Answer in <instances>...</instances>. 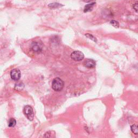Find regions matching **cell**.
I'll list each match as a JSON object with an SVG mask.
<instances>
[{
    "mask_svg": "<svg viewBox=\"0 0 138 138\" xmlns=\"http://www.w3.org/2000/svg\"><path fill=\"white\" fill-rule=\"evenodd\" d=\"M64 86V81L59 78H54L52 82V88L56 91H60L63 89Z\"/></svg>",
    "mask_w": 138,
    "mask_h": 138,
    "instance_id": "1",
    "label": "cell"
},
{
    "mask_svg": "<svg viewBox=\"0 0 138 138\" xmlns=\"http://www.w3.org/2000/svg\"><path fill=\"white\" fill-rule=\"evenodd\" d=\"M23 112L26 118L28 119L29 120L32 121L34 117V113L33 110L31 106L30 105H26L24 107Z\"/></svg>",
    "mask_w": 138,
    "mask_h": 138,
    "instance_id": "2",
    "label": "cell"
},
{
    "mask_svg": "<svg viewBox=\"0 0 138 138\" xmlns=\"http://www.w3.org/2000/svg\"><path fill=\"white\" fill-rule=\"evenodd\" d=\"M71 58L75 61H80L84 59V55L81 51H75L71 54Z\"/></svg>",
    "mask_w": 138,
    "mask_h": 138,
    "instance_id": "3",
    "label": "cell"
},
{
    "mask_svg": "<svg viewBox=\"0 0 138 138\" xmlns=\"http://www.w3.org/2000/svg\"><path fill=\"white\" fill-rule=\"evenodd\" d=\"M10 75L12 79H13V80L17 81L20 78L21 73H20V71H19V70H18V69L15 68L11 71Z\"/></svg>",
    "mask_w": 138,
    "mask_h": 138,
    "instance_id": "4",
    "label": "cell"
},
{
    "mask_svg": "<svg viewBox=\"0 0 138 138\" xmlns=\"http://www.w3.org/2000/svg\"><path fill=\"white\" fill-rule=\"evenodd\" d=\"M84 65L88 68H93L95 66V62L91 59H86L84 61Z\"/></svg>",
    "mask_w": 138,
    "mask_h": 138,
    "instance_id": "5",
    "label": "cell"
},
{
    "mask_svg": "<svg viewBox=\"0 0 138 138\" xmlns=\"http://www.w3.org/2000/svg\"><path fill=\"white\" fill-rule=\"evenodd\" d=\"M32 50L36 52H39L42 51V47L40 44L37 42H33L31 44Z\"/></svg>",
    "mask_w": 138,
    "mask_h": 138,
    "instance_id": "6",
    "label": "cell"
},
{
    "mask_svg": "<svg viewBox=\"0 0 138 138\" xmlns=\"http://www.w3.org/2000/svg\"><path fill=\"white\" fill-rule=\"evenodd\" d=\"M64 5L61 4L60 3H56V2H54V3H50L49 5H48V6H49V8H50V9H57L61 7V6H63Z\"/></svg>",
    "mask_w": 138,
    "mask_h": 138,
    "instance_id": "7",
    "label": "cell"
},
{
    "mask_svg": "<svg viewBox=\"0 0 138 138\" xmlns=\"http://www.w3.org/2000/svg\"><path fill=\"white\" fill-rule=\"evenodd\" d=\"M95 4V3H91L90 4H88L85 5L84 9V12H87L92 11Z\"/></svg>",
    "mask_w": 138,
    "mask_h": 138,
    "instance_id": "8",
    "label": "cell"
},
{
    "mask_svg": "<svg viewBox=\"0 0 138 138\" xmlns=\"http://www.w3.org/2000/svg\"><path fill=\"white\" fill-rule=\"evenodd\" d=\"M130 129L132 132L136 135L138 134V125H133L130 126Z\"/></svg>",
    "mask_w": 138,
    "mask_h": 138,
    "instance_id": "9",
    "label": "cell"
},
{
    "mask_svg": "<svg viewBox=\"0 0 138 138\" xmlns=\"http://www.w3.org/2000/svg\"><path fill=\"white\" fill-rule=\"evenodd\" d=\"M16 124V121L15 119L13 118H10L9 120L8 121V126L9 127H14Z\"/></svg>",
    "mask_w": 138,
    "mask_h": 138,
    "instance_id": "10",
    "label": "cell"
},
{
    "mask_svg": "<svg viewBox=\"0 0 138 138\" xmlns=\"http://www.w3.org/2000/svg\"><path fill=\"white\" fill-rule=\"evenodd\" d=\"M85 36H86L87 38H88L89 39H90L92 40L93 41H94V42H96V38L94 37L92 35V34H89V33H86V34H85Z\"/></svg>",
    "mask_w": 138,
    "mask_h": 138,
    "instance_id": "11",
    "label": "cell"
},
{
    "mask_svg": "<svg viewBox=\"0 0 138 138\" xmlns=\"http://www.w3.org/2000/svg\"><path fill=\"white\" fill-rule=\"evenodd\" d=\"M110 24H111V25H112L115 27H118L119 26V23L117 21H116V20H111V21L110 22Z\"/></svg>",
    "mask_w": 138,
    "mask_h": 138,
    "instance_id": "12",
    "label": "cell"
},
{
    "mask_svg": "<svg viewBox=\"0 0 138 138\" xmlns=\"http://www.w3.org/2000/svg\"><path fill=\"white\" fill-rule=\"evenodd\" d=\"M133 8L135 10L136 12L138 13V2H136L134 5H133Z\"/></svg>",
    "mask_w": 138,
    "mask_h": 138,
    "instance_id": "13",
    "label": "cell"
},
{
    "mask_svg": "<svg viewBox=\"0 0 138 138\" xmlns=\"http://www.w3.org/2000/svg\"><path fill=\"white\" fill-rule=\"evenodd\" d=\"M82 1L84 2H86V3H89V2H91L93 1H94V0H82Z\"/></svg>",
    "mask_w": 138,
    "mask_h": 138,
    "instance_id": "14",
    "label": "cell"
}]
</instances>
